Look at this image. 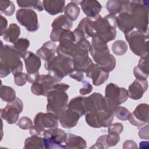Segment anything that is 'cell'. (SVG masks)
<instances>
[{
  "label": "cell",
  "mask_w": 149,
  "mask_h": 149,
  "mask_svg": "<svg viewBox=\"0 0 149 149\" xmlns=\"http://www.w3.org/2000/svg\"><path fill=\"white\" fill-rule=\"evenodd\" d=\"M89 52L95 63L102 70L110 72L115 69L116 59L110 54L107 42L97 35L92 37Z\"/></svg>",
  "instance_id": "obj_1"
},
{
  "label": "cell",
  "mask_w": 149,
  "mask_h": 149,
  "mask_svg": "<svg viewBox=\"0 0 149 149\" xmlns=\"http://www.w3.org/2000/svg\"><path fill=\"white\" fill-rule=\"evenodd\" d=\"M0 51V76L5 77L10 73L15 74L23 70V63L21 56L13 48V46L3 45L1 41Z\"/></svg>",
  "instance_id": "obj_2"
},
{
  "label": "cell",
  "mask_w": 149,
  "mask_h": 149,
  "mask_svg": "<svg viewBox=\"0 0 149 149\" xmlns=\"http://www.w3.org/2000/svg\"><path fill=\"white\" fill-rule=\"evenodd\" d=\"M44 68L48 72V74L56 78L58 82L73 70L72 59L61 55H54L45 61Z\"/></svg>",
  "instance_id": "obj_3"
},
{
  "label": "cell",
  "mask_w": 149,
  "mask_h": 149,
  "mask_svg": "<svg viewBox=\"0 0 149 149\" xmlns=\"http://www.w3.org/2000/svg\"><path fill=\"white\" fill-rule=\"evenodd\" d=\"M94 24L97 36L106 42L113 40L116 36V16L108 14L102 17L98 15L94 19Z\"/></svg>",
  "instance_id": "obj_4"
},
{
  "label": "cell",
  "mask_w": 149,
  "mask_h": 149,
  "mask_svg": "<svg viewBox=\"0 0 149 149\" xmlns=\"http://www.w3.org/2000/svg\"><path fill=\"white\" fill-rule=\"evenodd\" d=\"M129 13L133 16L136 30L148 34V1H130Z\"/></svg>",
  "instance_id": "obj_5"
},
{
  "label": "cell",
  "mask_w": 149,
  "mask_h": 149,
  "mask_svg": "<svg viewBox=\"0 0 149 149\" xmlns=\"http://www.w3.org/2000/svg\"><path fill=\"white\" fill-rule=\"evenodd\" d=\"M58 121V115L55 113L39 112L34 119V125L30 129V134L31 136H41L47 129L57 128Z\"/></svg>",
  "instance_id": "obj_6"
},
{
  "label": "cell",
  "mask_w": 149,
  "mask_h": 149,
  "mask_svg": "<svg viewBox=\"0 0 149 149\" xmlns=\"http://www.w3.org/2000/svg\"><path fill=\"white\" fill-rule=\"evenodd\" d=\"M128 97L127 90L114 83H109L105 87L104 98L107 109L111 112H113L118 106L127 101Z\"/></svg>",
  "instance_id": "obj_7"
},
{
  "label": "cell",
  "mask_w": 149,
  "mask_h": 149,
  "mask_svg": "<svg viewBox=\"0 0 149 149\" xmlns=\"http://www.w3.org/2000/svg\"><path fill=\"white\" fill-rule=\"evenodd\" d=\"M124 34L133 53L140 57L148 55V34H144L137 30Z\"/></svg>",
  "instance_id": "obj_8"
},
{
  "label": "cell",
  "mask_w": 149,
  "mask_h": 149,
  "mask_svg": "<svg viewBox=\"0 0 149 149\" xmlns=\"http://www.w3.org/2000/svg\"><path fill=\"white\" fill-rule=\"evenodd\" d=\"M47 97L48 104L46 109L47 112L59 115L67 108L69 96L66 91L52 89L48 93Z\"/></svg>",
  "instance_id": "obj_9"
},
{
  "label": "cell",
  "mask_w": 149,
  "mask_h": 149,
  "mask_svg": "<svg viewBox=\"0 0 149 149\" xmlns=\"http://www.w3.org/2000/svg\"><path fill=\"white\" fill-rule=\"evenodd\" d=\"M66 133L57 128L47 129L43 132L44 147L45 149L65 148L64 140Z\"/></svg>",
  "instance_id": "obj_10"
},
{
  "label": "cell",
  "mask_w": 149,
  "mask_h": 149,
  "mask_svg": "<svg viewBox=\"0 0 149 149\" xmlns=\"http://www.w3.org/2000/svg\"><path fill=\"white\" fill-rule=\"evenodd\" d=\"M16 17L19 23L30 32L37 31L39 28L37 15L30 9L21 8L17 10Z\"/></svg>",
  "instance_id": "obj_11"
},
{
  "label": "cell",
  "mask_w": 149,
  "mask_h": 149,
  "mask_svg": "<svg viewBox=\"0 0 149 149\" xmlns=\"http://www.w3.org/2000/svg\"><path fill=\"white\" fill-rule=\"evenodd\" d=\"M114 118L113 112L106 109L97 113H86V121L88 126L94 128L107 127Z\"/></svg>",
  "instance_id": "obj_12"
},
{
  "label": "cell",
  "mask_w": 149,
  "mask_h": 149,
  "mask_svg": "<svg viewBox=\"0 0 149 149\" xmlns=\"http://www.w3.org/2000/svg\"><path fill=\"white\" fill-rule=\"evenodd\" d=\"M23 109L22 100L16 97L15 100L8 102L5 107L1 109V118L9 124L15 123L18 121L20 113Z\"/></svg>",
  "instance_id": "obj_13"
},
{
  "label": "cell",
  "mask_w": 149,
  "mask_h": 149,
  "mask_svg": "<svg viewBox=\"0 0 149 149\" xmlns=\"http://www.w3.org/2000/svg\"><path fill=\"white\" fill-rule=\"evenodd\" d=\"M58 83V80L49 74L40 75L38 80L31 86V93L36 95L47 96L53 89L54 86Z\"/></svg>",
  "instance_id": "obj_14"
},
{
  "label": "cell",
  "mask_w": 149,
  "mask_h": 149,
  "mask_svg": "<svg viewBox=\"0 0 149 149\" xmlns=\"http://www.w3.org/2000/svg\"><path fill=\"white\" fill-rule=\"evenodd\" d=\"M73 33L75 37L76 42L84 38L93 37L96 34L94 19L88 17L83 18Z\"/></svg>",
  "instance_id": "obj_15"
},
{
  "label": "cell",
  "mask_w": 149,
  "mask_h": 149,
  "mask_svg": "<svg viewBox=\"0 0 149 149\" xmlns=\"http://www.w3.org/2000/svg\"><path fill=\"white\" fill-rule=\"evenodd\" d=\"M73 23L65 15H61L52 22V30L50 34L51 40L54 42L59 41L61 34L66 30H70Z\"/></svg>",
  "instance_id": "obj_16"
},
{
  "label": "cell",
  "mask_w": 149,
  "mask_h": 149,
  "mask_svg": "<svg viewBox=\"0 0 149 149\" xmlns=\"http://www.w3.org/2000/svg\"><path fill=\"white\" fill-rule=\"evenodd\" d=\"M148 112L149 105L147 104H140L130 113L128 120L132 125L141 127L148 123Z\"/></svg>",
  "instance_id": "obj_17"
},
{
  "label": "cell",
  "mask_w": 149,
  "mask_h": 149,
  "mask_svg": "<svg viewBox=\"0 0 149 149\" xmlns=\"http://www.w3.org/2000/svg\"><path fill=\"white\" fill-rule=\"evenodd\" d=\"M86 113H97L107 109L104 97L100 93H94L85 98Z\"/></svg>",
  "instance_id": "obj_18"
},
{
  "label": "cell",
  "mask_w": 149,
  "mask_h": 149,
  "mask_svg": "<svg viewBox=\"0 0 149 149\" xmlns=\"http://www.w3.org/2000/svg\"><path fill=\"white\" fill-rule=\"evenodd\" d=\"M85 73L87 77L92 79L93 84L95 86L104 83L109 76V72L102 70L97 64L93 62L87 68Z\"/></svg>",
  "instance_id": "obj_19"
},
{
  "label": "cell",
  "mask_w": 149,
  "mask_h": 149,
  "mask_svg": "<svg viewBox=\"0 0 149 149\" xmlns=\"http://www.w3.org/2000/svg\"><path fill=\"white\" fill-rule=\"evenodd\" d=\"M58 118L62 127L71 129L77 125L81 116L77 112L67 108L58 115Z\"/></svg>",
  "instance_id": "obj_20"
},
{
  "label": "cell",
  "mask_w": 149,
  "mask_h": 149,
  "mask_svg": "<svg viewBox=\"0 0 149 149\" xmlns=\"http://www.w3.org/2000/svg\"><path fill=\"white\" fill-rule=\"evenodd\" d=\"M22 58L25 63L27 73H33L39 72L41 65L40 58L31 51H27L22 55Z\"/></svg>",
  "instance_id": "obj_21"
},
{
  "label": "cell",
  "mask_w": 149,
  "mask_h": 149,
  "mask_svg": "<svg viewBox=\"0 0 149 149\" xmlns=\"http://www.w3.org/2000/svg\"><path fill=\"white\" fill-rule=\"evenodd\" d=\"M148 85L147 80H142L136 79L128 88L129 97L134 100H139L142 98L144 93L147 90Z\"/></svg>",
  "instance_id": "obj_22"
},
{
  "label": "cell",
  "mask_w": 149,
  "mask_h": 149,
  "mask_svg": "<svg viewBox=\"0 0 149 149\" xmlns=\"http://www.w3.org/2000/svg\"><path fill=\"white\" fill-rule=\"evenodd\" d=\"M117 26L124 33L133 30L135 28V22L133 15L127 12H122L116 16Z\"/></svg>",
  "instance_id": "obj_23"
},
{
  "label": "cell",
  "mask_w": 149,
  "mask_h": 149,
  "mask_svg": "<svg viewBox=\"0 0 149 149\" xmlns=\"http://www.w3.org/2000/svg\"><path fill=\"white\" fill-rule=\"evenodd\" d=\"M80 5L83 12L88 17L94 19L102 9L101 3L95 0H83Z\"/></svg>",
  "instance_id": "obj_24"
},
{
  "label": "cell",
  "mask_w": 149,
  "mask_h": 149,
  "mask_svg": "<svg viewBox=\"0 0 149 149\" xmlns=\"http://www.w3.org/2000/svg\"><path fill=\"white\" fill-rule=\"evenodd\" d=\"M130 1L111 0L106 3V8L109 14L115 15L122 12L130 11Z\"/></svg>",
  "instance_id": "obj_25"
},
{
  "label": "cell",
  "mask_w": 149,
  "mask_h": 149,
  "mask_svg": "<svg viewBox=\"0 0 149 149\" xmlns=\"http://www.w3.org/2000/svg\"><path fill=\"white\" fill-rule=\"evenodd\" d=\"M133 73L137 79L147 80L149 74L148 55L141 56L138 65L133 69Z\"/></svg>",
  "instance_id": "obj_26"
},
{
  "label": "cell",
  "mask_w": 149,
  "mask_h": 149,
  "mask_svg": "<svg viewBox=\"0 0 149 149\" xmlns=\"http://www.w3.org/2000/svg\"><path fill=\"white\" fill-rule=\"evenodd\" d=\"M44 9L51 15L62 13L65 10V1L63 0H44L42 1Z\"/></svg>",
  "instance_id": "obj_27"
},
{
  "label": "cell",
  "mask_w": 149,
  "mask_h": 149,
  "mask_svg": "<svg viewBox=\"0 0 149 149\" xmlns=\"http://www.w3.org/2000/svg\"><path fill=\"white\" fill-rule=\"evenodd\" d=\"M64 145L65 148L84 149L87 147L86 141L83 137L72 133H66Z\"/></svg>",
  "instance_id": "obj_28"
},
{
  "label": "cell",
  "mask_w": 149,
  "mask_h": 149,
  "mask_svg": "<svg viewBox=\"0 0 149 149\" xmlns=\"http://www.w3.org/2000/svg\"><path fill=\"white\" fill-rule=\"evenodd\" d=\"M57 46L52 41H48L42 44L36 52L37 55L42 60L47 61L51 57L55 55Z\"/></svg>",
  "instance_id": "obj_29"
},
{
  "label": "cell",
  "mask_w": 149,
  "mask_h": 149,
  "mask_svg": "<svg viewBox=\"0 0 149 149\" xmlns=\"http://www.w3.org/2000/svg\"><path fill=\"white\" fill-rule=\"evenodd\" d=\"M85 98L84 97H76L72 98L68 104L67 108L71 109L80 115L81 117L86 114V109L85 108Z\"/></svg>",
  "instance_id": "obj_30"
},
{
  "label": "cell",
  "mask_w": 149,
  "mask_h": 149,
  "mask_svg": "<svg viewBox=\"0 0 149 149\" xmlns=\"http://www.w3.org/2000/svg\"><path fill=\"white\" fill-rule=\"evenodd\" d=\"M20 35V28L16 23H11L3 34V39L14 44Z\"/></svg>",
  "instance_id": "obj_31"
},
{
  "label": "cell",
  "mask_w": 149,
  "mask_h": 149,
  "mask_svg": "<svg viewBox=\"0 0 149 149\" xmlns=\"http://www.w3.org/2000/svg\"><path fill=\"white\" fill-rule=\"evenodd\" d=\"M65 15L72 22L76 20L80 13V8L76 2H69L65 8Z\"/></svg>",
  "instance_id": "obj_32"
},
{
  "label": "cell",
  "mask_w": 149,
  "mask_h": 149,
  "mask_svg": "<svg viewBox=\"0 0 149 149\" xmlns=\"http://www.w3.org/2000/svg\"><path fill=\"white\" fill-rule=\"evenodd\" d=\"M24 149H43L44 142L43 138L38 136H31L27 137L24 141Z\"/></svg>",
  "instance_id": "obj_33"
},
{
  "label": "cell",
  "mask_w": 149,
  "mask_h": 149,
  "mask_svg": "<svg viewBox=\"0 0 149 149\" xmlns=\"http://www.w3.org/2000/svg\"><path fill=\"white\" fill-rule=\"evenodd\" d=\"M0 96L3 101L7 102H11L16 98L15 90L12 87L3 85H1V87Z\"/></svg>",
  "instance_id": "obj_34"
},
{
  "label": "cell",
  "mask_w": 149,
  "mask_h": 149,
  "mask_svg": "<svg viewBox=\"0 0 149 149\" xmlns=\"http://www.w3.org/2000/svg\"><path fill=\"white\" fill-rule=\"evenodd\" d=\"M16 2L20 8H31L38 11H42L44 10L42 2L41 1H30V0H17Z\"/></svg>",
  "instance_id": "obj_35"
},
{
  "label": "cell",
  "mask_w": 149,
  "mask_h": 149,
  "mask_svg": "<svg viewBox=\"0 0 149 149\" xmlns=\"http://www.w3.org/2000/svg\"><path fill=\"white\" fill-rule=\"evenodd\" d=\"M29 46L30 41L28 39L25 38H20L13 44V47L22 58L24 53L27 51Z\"/></svg>",
  "instance_id": "obj_36"
},
{
  "label": "cell",
  "mask_w": 149,
  "mask_h": 149,
  "mask_svg": "<svg viewBox=\"0 0 149 149\" xmlns=\"http://www.w3.org/2000/svg\"><path fill=\"white\" fill-rule=\"evenodd\" d=\"M112 51L116 55H123L127 51V45L125 41L116 40L112 45Z\"/></svg>",
  "instance_id": "obj_37"
},
{
  "label": "cell",
  "mask_w": 149,
  "mask_h": 149,
  "mask_svg": "<svg viewBox=\"0 0 149 149\" xmlns=\"http://www.w3.org/2000/svg\"><path fill=\"white\" fill-rule=\"evenodd\" d=\"M0 10L1 13L8 16H12L15 11V5L11 1L1 0L0 1Z\"/></svg>",
  "instance_id": "obj_38"
},
{
  "label": "cell",
  "mask_w": 149,
  "mask_h": 149,
  "mask_svg": "<svg viewBox=\"0 0 149 149\" xmlns=\"http://www.w3.org/2000/svg\"><path fill=\"white\" fill-rule=\"evenodd\" d=\"M130 113L127 108L122 106H118L113 111V115L121 120H128Z\"/></svg>",
  "instance_id": "obj_39"
},
{
  "label": "cell",
  "mask_w": 149,
  "mask_h": 149,
  "mask_svg": "<svg viewBox=\"0 0 149 149\" xmlns=\"http://www.w3.org/2000/svg\"><path fill=\"white\" fill-rule=\"evenodd\" d=\"M120 140L119 134L116 132H109L106 136V142L108 147L116 146Z\"/></svg>",
  "instance_id": "obj_40"
},
{
  "label": "cell",
  "mask_w": 149,
  "mask_h": 149,
  "mask_svg": "<svg viewBox=\"0 0 149 149\" xmlns=\"http://www.w3.org/2000/svg\"><path fill=\"white\" fill-rule=\"evenodd\" d=\"M14 81L16 85L18 86H23L25 85L27 81V76L25 73L19 72L13 74Z\"/></svg>",
  "instance_id": "obj_41"
},
{
  "label": "cell",
  "mask_w": 149,
  "mask_h": 149,
  "mask_svg": "<svg viewBox=\"0 0 149 149\" xmlns=\"http://www.w3.org/2000/svg\"><path fill=\"white\" fill-rule=\"evenodd\" d=\"M17 126L22 129L26 130L30 129L33 126L32 120L28 117H22L19 119L17 123Z\"/></svg>",
  "instance_id": "obj_42"
},
{
  "label": "cell",
  "mask_w": 149,
  "mask_h": 149,
  "mask_svg": "<svg viewBox=\"0 0 149 149\" xmlns=\"http://www.w3.org/2000/svg\"><path fill=\"white\" fill-rule=\"evenodd\" d=\"M106 136L107 134H104L100 136L94 145L92 146L90 148H98V149H106L109 148L107 146L106 142Z\"/></svg>",
  "instance_id": "obj_43"
},
{
  "label": "cell",
  "mask_w": 149,
  "mask_h": 149,
  "mask_svg": "<svg viewBox=\"0 0 149 149\" xmlns=\"http://www.w3.org/2000/svg\"><path fill=\"white\" fill-rule=\"evenodd\" d=\"M123 130V126L120 123H111L108 126V132H116L120 134Z\"/></svg>",
  "instance_id": "obj_44"
},
{
  "label": "cell",
  "mask_w": 149,
  "mask_h": 149,
  "mask_svg": "<svg viewBox=\"0 0 149 149\" xmlns=\"http://www.w3.org/2000/svg\"><path fill=\"white\" fill-rule=\"evenodd\" d=\"M83 87L80 89L79 92L81 95H86L90 93L93 90L92 85L86 80L82 81Z\"/></svg>",
  "instance_id": "obj_45"
},
{
  "label": "cell",
  "mask_w": 149,
  "mask_h": 149,
  "mask_svg": "<svg viewBox=\"0 0 149 149\" xmlns=\"http://www.w3.org/2000/svg\"><path fill=\"white\" fill-rule=\"evenodd\" d=\"M69 76L73 79H74L77 81H79V82L82 81L83 80V78H84L83 72L79 71V70H76L74 69H73L71 72V73H69Z\"/></svg>",
  "instance_id": "obj_46"
},
{
  "label": "cell",
  "mask_w": 149,
  "mask_h": 149,
  "mask_svg": "<svg viewBox=\"0 0 149 149\" xmlns=\"http://www.w3.org/2000/svg\"><path fill=\"white\" fill-rule=\"evenodd\" d=\"M139 137L143 139H149V133H148V124H147L146 126L142 127L138 133Z\"/></svg>",
  "instance_id": "obj_47"
},
{
  "label": "cell",
  "mask_w": 149,
  "mask_h": 149,
  "mask_svg": "<svg viewBox=\"0 0 149 149\" xmlns=\"http://www.w3.org/2000/svg\"><path fill=\"white\" fill-rule=\"evenodd\" d=\"M7 26H8V21L6 19L3 17L2 15H1V18H0V36H3V34L5 32V31L7 29Z\"/></svg>",
  "instance_id": "obj_48"
},
{
  "label": "cell",
  "mask_w": 149,
  "mask_h": 149,
  "mask_svg": "<svg viewBox=\"0 0 149 149\" xmlns=\"http://www.w3.org/2000/svg\"><path fill=\"white\" fill-rule=\"evenodd\" d=\"M39 72L33 73H27V81L30 83H34L37 81L39 76H40Z\"/></svg>",
  "instance_id": "obj_49"
},
{
  "label": "cell",
  "mask_w": 149,
  "mask_h": 149,
  "mask_svg": "<svg viewBox=\"0 0 149 149\" xmlns=\"http://www.w3.org/2000/svg\"><path fill=\"white\" fill-rule=\"evenodd\" d=\"M137 144L136 142L133 140H128L125 141L123 144V148H137Z\"/></svg>",
  "instance_id": "obj_50"
},
{
  "label": "cell",
  "mask_w": 149,
  "mask_h": 149,
  "mask_svg": "<svg viewBox=\"0 0 149 149\" xmlns=\"http://www.w3.org/2000/svg\"><path fill=\"white\" fill-rule=\"evenodd\" d=\"M69 88V86L65 83H56L53 87V89H57L64 91H66Z\"/></svg>",
  "instance_id": "obj_51"
}]
</instances>
